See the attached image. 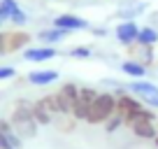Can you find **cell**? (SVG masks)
Returning <instances> with one entry per match:
<instances>
[{
	"label": "cell",
	"mask_w": 158,
	"mask_h": 149,
	"mask_svg": "<svg viewBox=\"0 0 158 149\" xmlns=\"http://www.w3.org/2000/svg\"><path fill=\"white\" fill-rule=\"evenodd\" d=\"M130 133H133L135 138H139V140H156L158 126L153 124V121H135V124L130 126Z\"/></svg>",
	"instance_id": "14"
},
{
	"label": "cell",
	"mask_w": 158,
	"mask_h": 149,
	"mask_svg": "<svg viewBox=\"0 0 158 149\" xmlns=\"http://www.w3.org/2000/svg\"><path fill=\"white\" fill-rule=\"evenodd\" d=\"M126 89L135 96L137 100H142L147 107L158 109V86L149 79H130L126 84Z\"/></svg>",
	"instance_id": "3"
},
{
	"label": "cell",
	"mask_w": 158,
	"mask_h": 149,
	"mask_svg": "<svg viewBox=\"0 0 158 149\" xmlns=\"http://www.w3.org/2000/svg\"><path fill=\"white\" fill-rule=\"evenodd\" d=\"M102 86H109V89H114V93L126 89V84H121V82L114 79V77H105V79H102Z\"/></svg>",
	"instance_id": "26"
},
{
	"label": "cell",
	"mask_w": 158,
	"mask_h": 149,
	"mask_svg": "<svg viewBox=\"0 0 158 149\" xmlns=\"http://www.w3.org/2000/svg\"><path fill=\"white\" fill-rule=\"evenodd\" d=\"M70 33H65V30H60V28H42L37 33V40L42 42V45H49V47H56L58 42H63L65 37H68Z\"/></svg>",
	"instance_id": "15"
},
{
	"label": "cell",
	"mask_w": 158,
	"mask_h": 149,
	"mask_svg": "<svg viewBox=\"0 0 158 149\" xmlns=\"http://www.w3.org/2000/svg\"><path fill=\"white\" fill-rule=\"evenodd\" d=\"M58 70H30L28 72V82L33 86H49L54 82H58Z\"/></svg>",
	"instance_id": "12"
},
{
	"label": "cell",
	"mask_w": 158,
	"mask_h": 149,
	"mask_svg": "<svg viewBox=\"0 0 158 149\" xmlns=\"http://www.w3.org/2000/svg\"><path fill=\"white\" fill-rule=\"evenodd\" d=\"M0 149H14V147L10 144V140L2 135V130H0Z\"/></svg>",
	"instance_id": "29"
},
{
	"label": "cell",
	"mask_w": 158,
	"mask_h": 149,
	"mask_svg": "<svg viewBox=\"0 0 158 149\" xmlns=\"http://www.w3.org/2000/svg\"><path fill=\"white\" fill-rule=\"evenodd\" d=\"M153 144H156V149H158V135H156V140H153Z\"/></svg>",
	"instance_id": "31"
},
{
	"label": "cell",
	"mask_w": 158,
	"mask_h": 149,
	"mask_svg": "<svg viewBox=\"0 0 158 149\" xmlns=\"http://www.w3.org/2000/svg\"><path fill=\"white\" fill-rule=\"evenodd\" d=\"M7 54V30H0V56Z\"/></svg>",
	"instance_id": "27"
},
{
	"label": "cell",
	"mask_w": 158,
	"mask_h": 149,
	"mask_svg": "<svg viewBox=\"0 0 158 149\" xmlns=\"http://www.w3.org/2000/svg\"><path fill=\"white\" fill-rule=\"evenodd\" d=\"M0 130H2V135L10 140V144H12L14 149H21V147H23V140H21V135L14 130V126H12V121L7 119V117H0Z\"/></svg>",
	"instance_id": "16"
},
{
	"label": "cell",
	"mask_w": 158,
	"mask_h": 149,
	"mask_svg": "<svg viewBox=\"0 0 158 149\" xmlns=\"http://www.w3.org/2000/svg\"><path fill=\"white\" fill-rule=\"evenodd\" d=\"M16 7H21L19 2H16V0H0V14H2V19H5V21H10L12 12H14Z\"/></svg>",
	"instance_id": "24"
},
{
	"label": "cell",
	"mask_w": 158,
	"mask_h": 149,
	"mask_svg": "<svg viewBox=\"0 0 158 149\" xmlns=\"http://www.w3.org/2000/svg\"><path fill=\"white\" fill-rule=\"evenodd\" d=\"M126 49H128L130 58L139 61L144 68H151V65L156 63V54H153V47H142V45H137V42H135V45L126 47Z\"/></svg>",
	"instance_id": "10"
},
{
	"label": "cell",
	"mask_w": 158,
	"mask_h": 149,
	"mask_svg": "<svg viewBox=\"0 0 158 149\" xmlns=\"http://www.w3.org/2000/svg\"><path fill=\"white\" fill-rule=\"evenodd\" d=\"M28 21H30V16H28V12H26L23 7H16V10L12 12V16H10V23L14 26V28H26Z\"/></svg>",
	"instance_id": "21"
},
{
	"label": "cell",
	"mask_w": 158,
	"mask_h": 149,
	"mask_svg": "<svg viewBox=\"0 0 158 149\" xmlns=\"http://www.w3.org/2000/svg\"><path fill=\"white\" fill-rule=\"evenodd\" d=\"M33 117H35V121H37V126H51L54 124V117L44 109V105L40 103V100L33 103Z\"/></svg>",
	"instance_id": "18"
},
{
	"label": "cell",
	"mask_w": 158,
	"mask_h": 149,
	"mask_svg": "<svg viewBox=\"0 0 158 149\" xmlns=\"http://www.w3.org/2000/svg\"><path fill=\"white\" fill-rule=\"evenodd\" d=\"M147 10H149V2H144V0H135V2H130V5H126V7H118L116 16H118V21H135L137 16H142Z\"/></svg>",
	"instance_id": "11"
},
{
	"label": "cell",
	"mask_w": 158,
	"mask_h": 149,
	"mask_svg": "<svg viewBox=\"0 0 158 149\" xmlns=\"http://www.w3.org/2000/svg\"><path fill=\"white\" fill-rule=\"evenodd\" d=\"M158 42V28H153V26H142L137 33V45L142 47H156Z\"/></svg>",
	"instance_id": "17"
},
{
	"label": "cell",
	"mask_w": 158,
	"mask_h": 149,
	"mask_svg": "<svg viewBox=\"0 0 158 149\" xmlns=\"http://www.w3.org/2000/svg\"><path fill=\"white\" fill-rule=\"evenodd\" d=\"M58 56V49L49 45H42V47H28V49L21 51V58L28 61V63H47V61H54Z\"/></svg>",
	"instance_id": "7"
},
{
	"label": "cell",
	"mask_w": 158,
	"mask_h": 149,
	"mask_svg": "<svg viewBox=\"0 0 158 149\" xmlns=\"http://www.w3.org/2000/svg\"><path fill=\"white\" fill-rule=\"evenodd\" d=\"M89 30H91V33H93V35H95V37H105V35H107V33H109V30H107V28H105V26H91V28H89Z\"/></svg>",
	"instance_id": "28"
},
{
	"label": "cell",
	"mask_w": 158,
	"mask_h": 149,
	"mask_svg": "<svg viewBox=\"0 0 158 149\" xmlns=\"http://www.w3.org/2000/svg\"><path fill=\"white\" fill-rule=\"evenodd\" d=\"M137 33H139V26L135 21H118V26L114 28V37H116L118 45L130 47L137 42Z\"/></svg>",
	"instance_id": "9"
},
{
	"label": "cell",
	"mask_w": 158,
	"mask_h": 149,
	"mask_svg": "<svg viewBox=\"0 0 158 149\" xmlns=\"http://www.w3.org/2000/svg\"><path fill=\"white\" fill-rule=\"evenodd\" d=\"M51 26L65 30V33H79V30H89L91 28L89 21L81 19V16H77V14H58Z\"/></svg>",
	"instance_id": "6"
},
{
	"label": "cell",
	"mask_w": 158,
	"mask_h": 149,
	"mask_svg": "<svg viewBox=\"0 0 158 149\" xmlns=\"http://www.w3.org/2000/svg\"><path fill=\"white\" fill-rule=\"evenodd\" d=\"M5 23H7V21L2 19V14H0V28H2V26H5Z\"/></svg>",
	"instance_id": "30"
},
{
	"label": "cell",
	"mask_w": 158,
	"mask_h": 149,
	"mask_svg": "<svg viewBox=\"0 0 158 149\" xmlns=\"http://www.w3.org/2000/svg\"><path fill=\"white\" fill-rule=\"evenodd\" d=\"M37 100L44 105V109L54 117V119H56V117H60V107H58V100H56V93H44L42 98H37Z\"/></svg>",
	"instance_id": "19"
},
{
	"label": "cell",
	"mask_w": 158,
	"mask_h": 149,
	"mask_svg": "<svg viewBox=\"0 0 158 149\" xmlns=\"http://www.w3.org/2000/svg\"><path fill=\"white\" fill-rule=\"evenodd\" d=\"M33 103L35 100L30 98H16V103L12 105V112L7 119L12 121V126H14V130L21 135V140H30L37 135V121H35L33 117Z\"/></svg>",
	"instance_id": "1"
},
{
	"label": "cell",
	"mask_w": 158,
	"mask_h": 149,
	"mask_svg": "<svg viewBox=\"0 0 158 149\" xmlns=\"http://www.w3.org/2000/svg\"><path fill=\"white\" fill-rule=\"evenodd\" d=\"M28 47H33V35L26 33L23 28H14L7 33V54H16Z\"/></svg>",
	"instance_id": "8"
},
{
	"label": "cell",
	"mask_w": 158,
	"mask_h": 149,
	"mask_svg": "<svg viewBox=\"0 0 158 149\" xmlns=\"http://www.w3.org/2000/svg\"><path fill=\"white\" fill-rule=\"evenodd\" d=\"M14 77H16V68L14 65H0V82L14 79Z\"/></svg>",
	"instance_id": "25"
},
{
	"label": "cell",
	"mask_w": 158,
	"mask_h": 149,
	"mask_svg": "<svg viewBox=\"0 0 158 149\" xmlns=\"http://www.w3.org/2000/svg\"><path fill=\"white\" fill-rule=\"evenodd\" d=\"M54 124L56 126H58V130H60V133H72V130H74V126H77V121H74L72 119V117H56V119H54Z\"/></svg>",
	"instance_id": "22"
},
{
	"label": "cell",
	"mask_w": 158,
	"mask_h": 149,
	"mask_svg": "<svg viewBox=\"0 0 158 149\" xmlns=\"http://www.w3.org/2000/svg\"><path fill=\"white\" fill-rule=\"evenodd\" d=\"M68 56L70 58H79V61H89V58L95 56V51L91 49V47H86V45H77V47H70L68 49Z\"/></svg>",
	"instance_id": "20"
},
{
	"label": "cell",
	"mask_w": 158,
	"mask_h": 149,
	"mask_svg": "<svg viewBox=\"0 0 158 149\" xmlns=\"http://www.w3.org/2000/svg\"><path fill=\"white\" fill-rule=\"evenodd\" d=\"M121 126H123V117H121V114H112V117L102 124V128H105V133H116Z\"/></svg>",
	"instance_id": "23"
},
{
	"label": "cell",
	"mask_w": 158,
	"mask_h": 149,
	"mask_svg": "<svg viewBox=\"0 0 158 149\" xmlns=\"http://www.w3.org/2000/svg\"><path fill=\"white\" fill-rule=\"evenodd\" d=\"M100 91H95L91 84H79V96L77 100H74L72 105V119L74 121H86V117H89V109L91 105H93V100L98 98Z\"/></svg>",
	"instance_id": "4"
},
{
	"label": "cell",
	"mask_w": 158,
	"mask_h": 149,
	"mask_svg": "<svg viewBox=\"0 0 158 149\" xmlns=\"http://www.w3.org/2000/svg\"><path fill=\"white\" fill-rule=\"evenodd\" d=\"M79 96V84L77 82H63L60 89L56 91V100H58V107H60V117H72V105Z\"/></svg>",
	"instance_id": "5"
},
{
	"label": "cell",
	"mask_w": 158,
	"mask_h": 149,
	"mask_svg": "<svg viewBox=\"0 0 158 149\" xmlns=\"http://www.w3.org/2000/svg\"><path fill=\"white\" fill-rule=\"evenodd\" d=\"M112 114H116V96L112 91H100L98 98L93 100V105L89 109L86 124L89 126H102Z\"/></svg>",
	"instance_id": "2"
},
{
	"label": "cell",
	"mask_w": 158,
	"mask_h": 149,
	"mask_svg": "<svg viewBox=\"0 0 158 149\" xmlns=\"http://www.w3.org/2000/svg\"><path fill=\"white\" fill-rule=\"evenodd\" d=\"M118 70L123 74H128L130 79H147V70L149 68H144L139 61H135V58H126V61H121L118 63Z\"/></svg>",
	"instance_id": "13"
}]
</instances>
